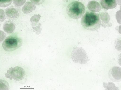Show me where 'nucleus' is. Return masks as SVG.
I'll use <instances>...</instances> for the list:
<instances>
[{
  "instance_id": "nucleus-1",
  "label": "nucleus",
  "mask_w": 121,
  "mask_h": 90,
  "mask_svg": "<svg viewBox=\"0 0 121 90\" xmlns=\"http://www.w3.org/2000/svg\"><path fill=\"white\" fill-rule=\"evenodd\" d=\"M81 23L82 27L90 31L96 30L101 26V21L99 15L92 12H87L82 18Z\"/></svg>"
},
{
  "instance_id": "nucleus-2",
  "label": "nucleus",
  "mask_w": 121,
  "mask_h": 90,
  "mask_svg": "<svg viewBox=\"0 0 121 90\" xmlns=\"http://www.w3.org/2000/svg\"><path fill=\"white\" fill-rule=\"evenodd\" d=\"M85 8L81 2L74 1L71 3L67 6L66 12L68 16L74 19L81 18L84 14Z\"/></svg>"
},
{
  "instance_id": "nucleus-3",
  "label": "nucleus",
  "mask_w": 121,
  "mask_h": 90,
  "mask_svg": "<svg viewBox=\"0 0 121 90\" xmlns=\"http://www.w3.org/2000/svg\"><path fill=\"white\" fill-rule=\"evenodd\" d=\"M22 39L17 37L10 36L7 37L3 42L4 49L7 51H12L20 47L22 45Z\"/></svg>"
},
{
  "instance_id": "nucleus-4",
  "label": "nucleus",
  "mask_w": 121,
  "mask_h": 90,
  "mask_svg": "<svg viewBox=\"0 0 121 90\" xmlns=\"http://www.w3.org/2000/svg\"><path fill=\"white\" fill-rule=\"evenodd\" d=\"M71 58L74 62L82 64H86L89 60L86 52L81 47L73 48L72 52Z\"/></svg>"
},
{
  "instance_id": "nucleus-5",
  "label": "nucleus",
  "mask_w": 121,
  "mask_h": 90,
  "mask_svg": "<svg viewBox=\"0 0 121 90\" xmlns=\"http://www.w3.org/2000/svg\"><path fill=\"white\" fill-rule=\"evenodd\" d=\"M5 74V77L10 80L12 79L17 81H22L26 77V73L24 69L21 67L16 66L13 68H9Z\"/></svg>"
},
{
  "instance_id": "nucleus-6",
  "label": "nucleus",
  "mask_w": 121,
  "mask_h": 90,
  "mask_svg": "<svg viewBox=\"0 0 121 90\" xmlns=\"http://www.w3.org/2000/svg\"><path fill=\"white\" fill-rule=\"evenodd\" d=\"M110 79L114 82H118L121 80V68L117 66H114L111 68L108 72Z\"/></svg>"
},
{
  "instance_id": "nucleus-7",
  "label": "nucleus",
  "mask_w": 121,
  "mask_h": 90,
  "mask_svg": "<svg viewBox=\"0 0 121 90\" xmlns=\"http://www.w3.org/2000/svg\"><path fill=\"white\" fill-rule=\"evenodd\" d=\"M5 12L7 18L10 20H15L19 16V13L18 10L13 6L7 8Z\"/></svg>"
},
{
  "instance_id": "nucleus-8",
  "label": "nucleus",
  "mask_w": 121,
  "mask_h": 90,
  "mask_svg": "<svg viewBox=\"0 0 121 90\" xmlns=\"http://www.w3.org/2000/svg\"><path fill=\"white\" fill-rule=\"evenodd\" d=\"M100 4L103 8L107 10L113 9L117 5L116 0H101Z\"/></svg>"
},
{
  "instance_id": "nucleus-9",
  "label": "nucleus",
  "mask_w": 121,
  "mask_h": 90,
  "mask_svg": "<svg viewBox=\"0 0 121 90\" xmlns=\"http://www.w3.org/2000/svg\"><path fill=\"white\" fill-rule=\"evenodd\" d=\"M87 7L90 11L97 12H99L101 9V7L99 3L94 1L89 2L88 4Z\"/></svg>"
},
{
  "instance_id": "nucleus-10",
  "label": "nucleus",
  "mask_w": 121,
  "mask_h": 90,
  "mask_svg": "<svg viewBox=\"0 0 121 90\" xmlns=\"http://www.w3.org/2000/svg\"><path fill=\"white\" fill-rule=\"evenodd\" d=\"M4 31L9 33H11L14 31L15 26L14 23L11 21H8L4 23L3 26Z\"/></svg>"
},
{
  "instance_id": "nucleus-11",
  "label": "nucleus",
  "mask_w": 121,
  "mask_h": 90,
  "mask_svg": "<svg viewBox=\"0 0 121 90\" xmlns=\"http://www.w3.org/2000/svg\"><path fill=\"white\" fill-rule=\"evenodd\" d=\"M35 5L33 3L29 2H26L22 8L23 12L25 14H28L32 12L35 9Z\"/></svg>"
},
{
  "instance_id": "nucleus-12",
  "label": "nucleus",
  "mask_w": 121,
  "mask_h": 90,
  "mask_svg": "<svg viewBox=\"0 0 121 90\" xmlns=\"http://www.w3.org/2000/svg\"><path fill=\"white\" fill-rule=\"evenodd\" d=\"M41 16L39 14L34 15L30 18V20L32 23V27L37 25L40 27L41 24L37 25L40 19Z\"/></svg>"
},
{
  "instance_id": "nucleus-13",
  "label": "nucleus",
  "mask_w": 121,
  "mask_h": 90,
  "mask_svg": "<svg viewBox=\"0 0 121 90\" xmlns=\"http://www.w3.org/2000/svg\"><path fill=\"white\" fill-rule=\"evenodd\" d=\"M103 86L105 88V90H119L118 88L116 87L115 84L112 82H109L108 83L103 82Z\"/></svg>"
},
{
  "instance_id": "nucleus-14",
  "label": "nucleus",
  "mask_w": 121,
  "mask_h": 90,
  "mask_svg": "<svg viewBox=\"0 0 121 90\" xmlns=\"http://www.w3.org/2000/svg\"><path fill=\"white\" fill-rule=\"evenodd\" d=\"M9 87L8 82L6 81L0 80V90H9Z\"/></svg>"
},
{
  "instance_id": "nucleus-15",
  "label": "nucleus",
  "mask_w": 121,
  "mask_h": 90,
  "mask_svg": "<svg viewBox=\"0 0 121 90\" xmlns=\"http://www.w3.org/2000/svg\"><path fill=\"white\" fill-rule=\"evenodd\" d=\"M13 0H0V7H5L10 5Z\"/></svg>"
},
{
  "instance_id": "nucleus-16",
  "label": "nucleus",
  "mask_w": 121,
  "mask_h": 90,
  "mask_svg": "<svg viewBox=\"0 0 121 90\" xmlns=\"http://www.w3.org/2000/svg\"><path fill=\"white\" fill-rule=\"evenodd\" d=\"M26 0H13V3L16 6L19 7L23 5Z\"/></svg>"
},
{
  "instance_id": "nucleus-17",
  "label": "nucleus",
  "mask_w": 121,
  "mask_h": 90,
  "mask_svg": "<svg viewBox=\"0 0 121 90\" xmlns=\"http://www.w3.org/2000/svg\"><path fill=\"white\" fill-rule=\"evenodd\" d=\"M6 19L4 11L2 9H0V21L3 22Z\"/></svg>"
},
{
  "instance_id": "nucleus-18",
  "label": "nucleus",
  "mask_w": 121,
  "mask_h": 90,
  "mask_svg": "<svg viewBox=\"0 0 121 90\" xmlns=\"http://www.w3.org/2000/svg\"><path fill=\"white\" fill-rule=\"evenodd\" d=\"M6 35L3 31L0 30V43L5 38Z\"/></svg>"
},
{
  "instance_id": "nucleus-19",
  "label": "nucleus",
  "mask_w": 121,
  "mask_h": 90,
  "mask_svg": "<svg viewBox=\"0 0 121 90\" xmlns=\"http://www.w3.org/2000/svg\"><path fill=\"white\" fill-rule=\"evenodd\" d=\"M33 3L36 5L41 4L45 0H30Z\"/></svg>"
},
{
  "instance_id": "nucleus-20",
  "label": "nucleus",
  "mask_w": 121,
  "mask_h": 90,
  "mask_svg": "<svg viewBox=\"0 0 121 90\" xmlns=\"http://www.w3.org/2000/svg\"><path fill=\"white\" fill-rule=\"evenodd\" d=\"M0 26H1V24H0Z\"/></svg>"
},
{
  "instance_id": "nucleus-21",
  "label": "nucleus",
  "mask_w": 121,
  "mask_h": 90,
  "mask_svg": "<svg viewBox=\"0 0 121 90\" xmlns=\"http://www.w3.org/2000/svg\"></svg>"
}]
</instances>
